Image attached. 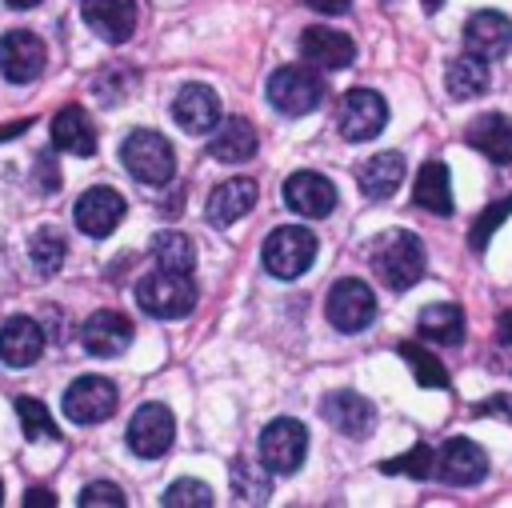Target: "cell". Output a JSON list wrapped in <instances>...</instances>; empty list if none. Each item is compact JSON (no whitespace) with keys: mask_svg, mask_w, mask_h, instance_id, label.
Here are the masks:
<instances>
[{"mask_svg":"<svg viewBox=\"0 0 512 508\" xmlns=\"http://www.w3.org/2000/svg\"><path fill=\"white\" fill-rule=\"evenodd\" d=\"M424 244L412 236V232H404V228H392L388 236H380L376 240V248H372V268H376V276L392 288V292H404V288H412L420 276H424Z\"/></svg>","mask_w":512,"mask_h":508,"instance_id":"6da1fadb","label":"cell"},{"mask_svg":"<svg viewBox=\"0 0 512 508\" xmlns=\"http://www.w3.org/2000/svg\"><path fill=\"white\" fill-rule=\"evenodd\" d=\"M136 304L156 316V320H176L188 316L196 304V284L192 272H172V268H156L136 284Z\"/></svg>","mask_w":512,"mask_h":508,"instance_id":"7a4b0ae2","label":"cell"},{"mask_svg":"<svg viewBox=\"0 0 512 508\" xmlns=\"http://www.w3.org/2000/svg\"><path fill=\"white\" fill-rule=\"evenodd\" d=\"M120 164L140 180V184H168L172 172H176V152L172 144L160 136V132H148V128H136L124 144H120Z\"/></svg>","mask_w":512,"mask_h":508,"instance_id":"3957f363","label":"cell"},{"mask_svg":"<svg viewBox=\"0 0 512 508\" xmlns=\"http://www.w3.org/2000/svg\"><path fill=\"white\" fill-rule=\"evenodd\" d=\"M264 268L276 276V280H296L308 272V264L316 260V232L300 228V224H288V228H276L268 240H264V252H260Z\"/></svg>","mask_w":512,"mask_h":508,"instance_id":"277c9868","label":"cell"},{"mask_svg":"<svg viewBox=\"0 0 512 508\" xmlns=\"http://www.w3.org/2000/svg\"><path fill=\"white\" fill-rule=\"evenodd\" d=\"M268 100L284 116H308L324 100V80L316 72H308V68H296V64L276 68L268 76Z\"/></svg>","mask_w":512,"mask_h":508,"instance_id":"5b68a950","label":"cell"},{"mask_svg":"<svg viewBox=\"0 0 512 508\" xmlns=\"http://www.w3.org/2000/svg\"><path fill=\"white\" fill-rule=\"evenodd\" d=\"M384 124H388V104H384L380 92L352 88V92L340 96V104H336V128H340L344 140H352V144L372 140Z\"/></svg>","mask_w":512,"mask_h":508,"instance_id":"8992f818","label":"cell"},{"mask_svg":"<svg viewBox=\"0 0 512 508\" xmlns=\"http://www.w3.org/2000/svg\"><path fill=\"white\" fill-rule=\"evenodd\" d=\"M324 312H328V324L336 332H364L372 324V316H376V296H372V288L364 280L344 276V280H336L328 288Z\"/></svg>","mask_w":512,"mask_h":508,"instance_id":"52a82bcc","label":"cell"},{"mask_svg":"<svg viewBox=\"0 0 512 508\" xmlns=\"http://www.w3.org/2000/svg\"><path fill=\"white\" fill-rule=\"evenodd\" d=\"M304 452H308V428L292 416H280L260 432V460L268 464V472L280 476L296 472L304 464Z\"/></svg>","mask_w":512,"mask_h":508,"instance_id":"ba28073f","label":"cell"},{"mask_svg":"<svg viewBox=\"0 0 512 508\" xmlns=\"http://www.w3.org/2000/svg\"><path fill=\"white\" fill-rule=\"evenodd\" d=\"M172 436H176V420L164 404H140L128 420V448L140 456V460H156L172 448Z\"/></svg>","mask_w":512,"mask_h":508,"instance_id":"9c48e42d","label":"cell"},{"mask_svg":"<svg viewBox=\"0 0 512 508\" xmlns=\"http://www.w3.org/2000/svg\"><path fill=\"white\" fill-rule=\"evenodd\" d=\"M116 412V384L104 376H76L64 392V416L76 424H100Z\"/></svg>","mask_w":512,"mask_h":508,"instance_id":"30bf717a","label":"cell"},{"mask_svg":"<svg viewBox=\"0 0 512 508\" xmlns=\"http://www.w3.org/2000/svg\"><path fill=\"white\" fill-rule=\"evenodd\" d=\"M436 476L444 484H456V488H468V484H480L488 476V456L476 440L468 436H452L440 452H436Z\"/></svg>","mask_w":512,"mask_h":508,"instance_id":"8fae6325","label":"cell"},{"mask_svg":"<svg viewBox=\"0 0 512 508\" xmlns=\"http://www.w3.org/2000/svg\"><path fill=\"white\" fill-rule=\"evenodd\" d=\"M44 60H48V52H44V40H40L36 32L16 28V32H8V36H0V72H4L12 84L36 80V76L44 72Z\"/></svg>","mask_w":512,"mask_h":508,"instance_id":"7c38bea8","label":"cell"},{"mask_svg":"<svg viewBox=\"0 0 512 508\" xmlns=\"http://www.w3.org/2000/svg\"><path fill=\"white\" fill-rule=\"evenodd\" d=\"M284 204L308 220H324L336 208V184L320 172H292L284 180Z\"/></svg>","mask_w":512,"mask_h":508,"instance_id":"4fadbf2b","label":"cell"},{"mask_svg":"<svg viewBox=\"0 0 512 508\" xmlns=\"http://www.w3.org/2000/svg\"><path fill=\"white\" fill-rule=\"evenodd\" d=\"M124 212H128L124 196H120L116 188H108V184H96V188H88V192L76 200V224H80V232H88V236H108V232L124 220Z\"/></svg>","mask_w":512,"mask_h":508,"instance_id":"5bb4252c","label":"cell"},{"mask_svg":"<svg viewBox=\"0 0 512 508\" xmlns=\"http://www.w3.org/2000/svg\"><path fill=\"white\" fill-rule=\"evenodd\" d=\"M464 48L480 60H496L512 48V20L504 12H472L464 24Z\"/></svg>","mask_w":512,"mask_h":508,"instance_id":"9a60e30c","label":"cell"},{"mask_svg":"<svg viewBox=\"0 0 512 508\" xmlns=\"http://www.w3.org/2000/svg\"><path fill=\"white\" fill-rule=\"evenodd\" d=\"M80 16L108 44H124L136 32V4L132 0H80Z\"/></svg>","mask_w":512,"mask_h":508,"instance_id":"2e32d148","label":"cell"},{"mask_svg":"<svg viewBox=\"0 0 512 508\" xmlns=\"http://www.w3.org/2000/svg\"><path fill=\"white\" fill-rule=\"evenodd\" d=\"M320 412H324V420H328L340 436H352V440L368 436L372 424H376V408H372L360 392H328L324 404H320Z\"/></svg>","mask_w":512,"mask_h":508,"instance_id":"e0dca14e","label":"cell"},{"mask_svg":"<svg viewBox=\"0 0 512 508\" xmlns=\"http://www.w3.org/2000/svg\"><path fill=\"white\" fill-rule=\"evenodd\" d=\"M80 340H84V348L92 356H120L128 348V340H132V320L124 312H112V308L92 312L84 320V328H80Z\"/></svg>","mask_w":512,"mask_h":508,"instance_id":"ac0fdd59","label":"cell"},{"mask_svg":"<svg viewBox=\"0 0 512 508\" xmlns=\"http://www.w3.org/2000/svg\"><path fill=\"white\" fill-rule=\"evenodd\" d=\"M300 56L312 68H348L356 56L352 36L336 32V28H304L300 32Z\"/></svg>","mask_w":512,"mask_h":508,"instance_id":"d6986e66","label":"cell"},{"mask_svg":"<svg viewBox=\"0 0 512 508\" xmlns=\"http://www.w3.org/2000/svg\"><path fill=\"white\" fill-rule=\"evenodd\" d=\"M172 116L184 132H212L220 124V100L208 84H184L176 92V104H172Z\"/></svg>","mask_w":512,"mask_h":508,"instance_id":"ffe728a7","label":"cell"},{"mask_svg":"<svg viewBox=\"0 0 512 508\" xmlns=\"http://www.w3.org/2000/svg\"><path fill=\"white\" fill-rule=\"evenodd\" d=\"M256 208V180L252 176H232V180H224V184H216L212 188V196H208V220L216 224V228H228V224H236L240 216H248Z\"/></svg>","mask_w":512,"mask_h":508,"instance_id":"44dd1931","label":"cell"},{"mask_svg":"<svg viewBox=\"0 0 512 508\" xmlns=\"http://www.w3.org/2000/svg\"><path fill=\"white\" fill-rule=\"evenodd\" d=\"M40 352H44V332H40V324L32 316L4 320V328H0V360L8 368H28V364L40 360Z\"/></svg>","mask_w":512,"mask_h":508,"instance_id":"7402d4cb","label":"cell"},{"mask_svg":"<svg viewBox=\"0 0 512 508\" xmlns=\"http://www.w3.org/2000/svg\"><path fill=\"white\" fill-rule=\"evenodd\" d=\"M52 144L68 156H92L96 152V128L80 104H64L52 116Z\"/></svg>","mask_w":512,"mask_h":508,"instance_id":"603a6c76","label":"cell"},{"mask_svg":"<svg viewBox=\"0 0 512 508\" xmlns=\"http://www.w3.org/2000/svg\"><path fill=\"white\" fill-rule=\"evenodd\" d=\"M464 140H468L476 152H484L488 160H496V164H512V120H508V116H500V112H484V116H476V120L468 124Z\"/></svg>","mask_w":512,"mask_h":508,"instance_id":"cb8c5ba5","label":"cell"},{"mask_svg":"<svg viewBox=\"0 0 512 508\" xmlns=\"http://www.w3.org/2000/svg\"><path fill=\"white\" fill-rule=\"evenodd\" d=\"M404 180V156L400 152H376L356 168V184L368 200H388Z\"/></svg>","mask_w":512,"mask_h":508,"instance_id":"d4e9b609","label":"cell"},{"mask_svg":"<svg viewBox=\"0 0 512 508\" xmlns=\"http://www.w3.org/2000/svg\"><path fill=\"white\" fill-rule=\"evenodd\" d=\"M208 152H212V160L244 164V160L256 152V128H252L244 116H228L224 124H216V128H212Z\"/></svg>","mask_w":512,"mask_h":508,"instance_id":"484cf974","label":"cell"},{"mask_svg":"<svg viewBox=\"0 0 512 508\" xmlns=\"http://www.w3.org/2000/svg\"><path fill=\"white\" fill-rule=\"evenodd\" d=\"M412 200L432 212V216H452V184H448V168L440 160H428L420 172H416V184H412Z\"/></svg>","mask_w":512,"mask_h":508,"instance_id":"4316f807","label":"cell"},{"mask_svg":"<svg viewBox=\"0 0 512 508\" xmlns=\"http://www.w3.org/2000/svg\"><path fill=\"white\" fill-rule=\"evenodd\" d=\"M420 336L432 340V344H444V348H456L464 344V312L460 304H428L416 320Z\"/></svg>","mask_w":512,"mask_h":508,"instance_id":"83f0119b","label":"cell"},{"mask_svg":"<svg viewBox=\"0 0 512 508\" xmlns=\"http://www.w3.org/2000/svg\"><path fill=\"white\" fill-rule=\"evenodd\" d=\"M444 84H448V92H452L456 100H476L480 92H488L492 76H488L484 60L468 52V56H456V60L448 64V72H444Z\"/></svg>","mask_w":512,"mask_h":508,"instance_id":"f1b7e54d","label":"cell"},{"mask_svg":"<svg viewBox=\"0 0 512 508\" xmlns=\"http://www.w3.org/2000/svg\"><path fill=\"white\" fill-rule=\"evenodd\" d=\"M232 488L240 500L248 504H264L268 492H272V480H268V464L260 456H236L232 460Z\"/></svg>","mask_w":512,"mask_h":508,"instance_id":"f546056e","label":"cell"},{"mask_svg":"<svg viewBox=\"0 0 512 508\" xmlns=\"http://www.w3.org/2000/svg\"><path fill=\"white\" fill-rule=\"evenodd\" d=\"M152 256H156L160 268H172V272H192V264H196L192 240L184 232H172V228L152 236Z\"/></svg>","mask_w":512,"mask_h":508,"instance_id":"4dcf8cb0","label":"cell"},{"mask_svg":"<svg viewBox=\"0 0 512 508\" xmlns=\"http://www.w3.org/2000/svg\"><path fill=\"white\" fill-rule=\"evenodd\" d=\"M64 256H68V244H64V236H60L56 228L32 232V240H28V260H32V268H36L40 276H56L60 264H64Z\"/></svg>","mask_w":512,"mask_h":508,"instance_id":"1f68e13d","label":"cell"},{"mask_svg":"<svg viewBox=\"0 0 512 508\" xmlns=\"http://www.w3.org/2000/svg\"><path fill=\"white\" fill-rule=\"evenodd\" d=\"M16 416H20V428L28 440H60V428L52 424L44 400H32V396H20L16 400Z\"/></svg>","mask_w":512,"mask_h":508,"instance_id":"d6a6232c","label":"cell"},{"mask_svg":"<svg viewBox=\"0 0 512 508\" xmlns=\"http://www.w3.org/2000/svg\"><path fill=\"white\" fill-rule=\"evenodd\" d=\"M400 356L408 360V368H412L420 388H448V372H444V364L432 352H424L416 344H400Z\"/></svg>","mask_w":512,"mask_h":508,"instance_id":"836d02e7","label":"cell"},{"mask_svg":"<svg viewBox=\"0 0 512 508\" xmlns=\"http://www.w3.org/2000/svg\"><path fill=\"white\" fill-rule=\"evenodd\" d=\"M380 472H388V476L428 480V476L436 472V452H432L428 444H416L412 452H404V456H396V460H384V464H380Z\"/></svg>","mask_w":512,"mask_h":508,"instance_id":"e575fe53","label":"cell"},{"mask_svg":"<svg viewBox=\"0 0 512 508\" xmlns=\"http://www.w3.org/2000/svg\"><path fill=\"white\" fill-rule=\"evenodd\" d=\"M160 504L164 508H208L212 504V488L204 484V480H176L164 496H160Z\"/></svg>","mask_w":512,"mask_h":508,"instance_id":"d590c367","label":"cell"},{"mask_svg":"<svg viewBox=\"0 0 512 508\" xmlns=\"http://www.w3.org/2000/svg\"><path fill=\"white\" fill-rule=\"evenodd\" d=\"M132 84H136V76H132L128 68H104V72L92 80V92L112 108V104H120V100L132 92Z\"/></svg>","mask_w":512,"mask_h":508,"instance_id":"8d00e7d4","label":"cell"},{"mask_svg":"<svg viewBox=\"0 0 512 508\" xmlns=\"http://www.w3.org/2000/svg\"><path fill=\"white\" fill-rule=\"evenodd\" d=\"M508 212H512V196H504V200H496V204H488V208H484V212L476 216V224H472V236H468L476 252H484V248H488V240H492V232H496V228L504 224V216H508Z\"/></svg>","mask_w":512,"mask_h":508,"instance_id":"74e56055","label":"cell"},{"mask_svg":"<svg viewBox=\"0 0 512 508\" xmlns=\"http://www.w3.org/2000/svg\"><path fill=\"white\" fill-rule=\"evenodd\" d=\"M80 504L84 508H120L124 504V492L116 488V484H108V480H96V484H88L84 492H80Z\"/></svg>","mask_w":512,"mask_h":508,"instance_id":"f35d334b","label":"cell"},{"mask_svg":"<svg viewBox=\"0 0 512 508\" xmlns=\"http://www.w3.org/2000/svg\"><path fill=\"white\" fill-rule=\"evenodd\" d=\"M304 4L316 8V12H324V16H340V12H348L352 0H304Z\"/></svg>","mask_w":512,"mask_h":508,"instance_id":"ab89813d","label":"cell"},{"mask_svg":"<svg viewBox=\"0 0 512 508\" xmlns=\"http://www.w3.org/2000/svg\"><path fill=\"white\" fill-rule=\"evenodd\" d=\"M24 508H56V496H52V492H40V488H36V492L28 488V492H24Z\"/></svg>","mask_w":512,"mask_h":508,"instance_id":"60d3db41","label":"cell"},{"mask_svg":"<svg viewBox=\"0 0 512 508\" xmlns=\"http://www.w3.org/2000/svg\"><path fill=\"white\" fill-rule=\"evenodd\" d=\"M476 412H480V416H484V412H504V416L512 420V400L496 396V400H488V404H476Z\"/></svg>","mask_w":512,"mask_h":508,"instance_id":"b9f144b4","label":"cell"},{"mask_svg":"<svg viewBox=\"0 0 512 508\" xmlns=\"http://www.w3.org/2000/svg\"><path fill=\"white\" fill-rule=\"evenodd\" d=\"M496 340H500V344H512V308L500 312V320H496Z\"/></svg>","mask_w":512,"mask_h":508,"instance_id":"7bdbcfd3","label":"cell"},{"mask_svg":"<svg viewBox=\"0 0 512 508\" xmlns=\"http://www.w3.org/2000/svg\"><path fill=\"white\" fill-rule=\"evenodd\" d=\"M8 8H32V4H40V0H4Z\"/></svg>","mask_w":512,"mask_h":508,"instance_id":"ee69618b","label":"cell"},{"mask_svg":"<svg viewBox=\"0 0 512 508\" xmlns=\"http://www.w3.org/2000/svg\"><path fill=\"white\" fill-rule=\"evenodd\" d=\"M440 4H444V0H424V8H428V12H436Z\"/></svg>","mask_w":512,"mask_h":508,"instance_id":"f6af8a7d","label":"cell"},{"mask_svg":"<svg viewBox=\"0 0 512 508\" xmlns=\"http://www.w3.org/2000/svg\"><path fill=\"white\" fill-rule=\"evenodd\" d=\"M0 504H4V484H0Z\"/></svg>","mask_w":512,"mask_h":508,"instance_id":"bcb514c9","label":"cell"}]
</instances>
